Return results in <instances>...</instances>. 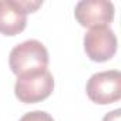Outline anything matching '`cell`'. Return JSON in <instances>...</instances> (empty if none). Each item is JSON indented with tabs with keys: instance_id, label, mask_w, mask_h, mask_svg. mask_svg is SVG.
<instances>
[{
	"instance_id": "6da1fadb",
	"label": "cell",
	"mask_w": 121,
	"mask_h": 121,
	"mask_svg": "<svg viewBox=\"0 0 121 121\" xmlns=\"http://www.w3.org/2000/svg\"><path fill=\"white\" fill-rule=\"evenodd\" d=\"M54 91V77L47 69L24 73L17 77L14 95L24 104H36L48 98Z\"/></svg>"
},
{
	"instance_id": "7a4b0ae2",
	"label": "cell",
	"mask_w": 121,
	"mask_h": 121,
	"mask_svg": "<svg viewBox=\"0 0 121 121\" xmlns=\"http://www.w3.org/2000/svg\"><path fill=\"white\" fill-rule=\"evenodd\" d=\"M48 61L50 58H48V51L46 46L41 41L34 39L26 40L14 46L9 56L10 70L17 77L29 71L47 69Z\"/></svg>"
},
{
	"instance_id": "3957f363",
	"label": "cell",
	"mask_w": 121,
	"mask_h": 121,
	"mask_svg": "<svg viewBox=\"0 0 121 121\" xmlns=\"http://www.w3.org/2000/svg\"><path fill=\"white\" fill-rule=\"evenodd\" d=\"M87 97L100 105L117 103L121 98V73L105 70L93 74L86 84Z\"/></svg>"
},
{
	"instance_id": "277c9868",
	"label": "cell",
	"mask_w": 121,
	"mask_h": 121,
	"mask_svg": "<svg viewBox=\"0 0 121 121\" xmlns=\"http://www.w3.org/2000/svg\"><path fill=\"white\" fill-rule=\"evenodd\" d=\"M84 51L91 61L104 63L111 60L117 53V36L108 27H94L84 34Z\"/></svg>"
},
{
	"instance_id": "5b68a950",
	"label": "cell",
	"mask_w": 121,
	"mask_h": 121,
	"mask_svg": "<svg viewBox=\"0 0 121 121\" xmlns=\"http://www.w3.org/2000/svg\"><path fill=\"white\" fill-rule=\"evenodd\" d=\"M114 4L107 0H81L74 7L77 23L86 29L108 26L114 20Z\"/></svg>"
},
{
	"instance_id": "8992f818",
	"label": "cell",
	"mask_w": 121,
	"mask_h": 121,
	"mask_svg": "<svg viewBox=\"0 0 121 121\" xmlns=\"http://www.w3.org/2000/svg\"><path fill=\"white\" fill-rule=\"evenodd\" d=\"M27 26V12L20 0H0V33L17 36Z\"/></svg>"
},
{
	"instance_id": "52a82bcc",
	"label": "cell",
	"mask_w": 121,
	"mask_h": 121,
	"mask_svg": "<svg viewBox=\"0 0 121 121\" xmlns=\"http://www.w3.org/2000/svg\"><path fill=\"white\" fill-rule=\"evenodd\" d=\"M19 121H54V118L48 112H46V111L36 110V111L26 112Z\"/></svg>"
},
{
	"instance_id": "ba28073f",
	"label": "cell",
	"mask_w": 121,
	"mask_h": 121,
	"mask_svg": "<svg viewBox=\"0 0 121 121\" xmlns=\"http://www.w3.org/2000/svg\"><path fill=\"white\" fill-rule=\"evenodd\" d=\"M120 117H121V110L117 108L111 112H107L103 118V121H120Z\"/></svg>"
}]
</instances>
